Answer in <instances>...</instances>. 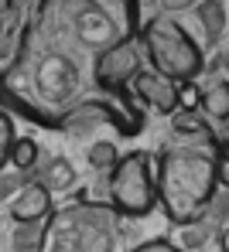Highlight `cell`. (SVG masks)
<instances>
[{
  "mask_svg": "<svg viewBox=\"0 0 229 252\" xmlns=\"http://www.w3.org/2000/svg\"><path fill=\"white\" fill-rule=\"evenodd\" d=\"M17 143V129H14V116L0 106V170L10 164V150Z\"/></svg>",
  "mask_w": 229,
  "mask_h": 252,
  "instance_id": "4fadbf2b",
  "label": "cell"
},
{
  "mask_svg": "<svg viewBox=\"0 0 229 252\" xmlns=\"http://www.w3.org/2000/svg\"><path fill=\"white\" fill-rule=\"evenodd\" d=\"M216 181L219 188H229V150H216Z\"/></svg>",
  "mask_w": 229,
  "mask_h": 252,
  "instance_id": "2e32d148",
  "label": "cell"
},
{
  "mask_svg": "<svg viewBox=\"0 0 229 252\" xmlns=\"http://www.w3.org/2000/svg\"><path fill=\"white\" fill-rule=\"evenodd\" d=\"M140 44H144V55H147L154 72H161L182 85H191L205 65L202 48L175 17H151L140 28Z\"/></svg>",
  "mask_w": 229,
  "mask_h": 252,
  "instance_id": "3957f363",
  "label": "cell"
},
{
  "mask_svg": "<svg viewBox=\"0 0 229 252\" xmlns=\"http://www.w3.org/2000/svg\"><path fill=\"white\" fill-rule=\"evenodd\" d=\"M195 109L202 113V120L209 126H229V82L226 79H216V82L202 85L195 92Z\"/></svg>",
  "mask_w": 229,
  "mask_h": 252,
  "instance_id": "ba28073f",
  "label": "cell"
},
{
  "mask_svg": "<svg viewBox=\"0 0 229 252\" xmlns=\"http://www.w3.org/2000/svg\"><path fill=\"white\" fill-rule=\"evenodd\" d=\"M24 41V28H21V7L17 0H0V62H14L17 48Z\"/></svg>",
  "mask_w": 229,
  "mask_h": 252,
  "instance_id": "9c48e42d",
  "label": "cell"
},
{
  "mask_svg": "<svg viewBox=\"0 0 229 252\" xmlns=\"http://www.w3.org/2000/svg\"><path fill=\"white\" fill-rule=\"evenodd\" d=\"M144 44L140 34L130 38H120V41L106 44L103 51H96L92 58V82L99 92H110V95H120L123 102H130V85L144 72Z\"/></svg>",
  "mask_w": 229,
  "mask_h": 252,
  "instance_id": "5b68a950",
  "label": "cell"
},
{
  "mask_svg": "<svg viewBox=\"0 0 229 252\" xmlns=\"http://www.w3.org/2000/svg\"><path fill=\"white\" fill-rule=\"evenodd\" d=\"M130 95H134L137 102H144L147 109H154L157 116H175L185 106V85L175 82V79H168V75H161V72H154L151 65L134 79Z\"/></svg>",
  "mask_w": 229,
  "mask_h": 252,
  "instance_id": "8992f818",
  "label": "cell"
},
{
  "mask_svg": "<svg viewBox=\"0 0 229 252\" xmlns=\"http://www.w3.org/2000/svg\"><path fill=\"white\" fill-rule=\"evenodd\" d=\"M171 123L182 133V140H212V136H209V123L202 120V113H198L195 106H182V109L171 116Z\"/></svg>",
  "mask_w": 229,
  "mask_h": 252,
  "instance_id": "30bf717a",
  "label": "cell"
},
{
  "mask_svg": "<svg viewBox=\"0 0 229 252\" xmlns=\"http://www.w3.org/2000/svg\"><path fill=\"white\" fill-rule=\"evenodd\" d=\"M106 194L123 218L151 215L157 205V157L147 150L123 154L106 177Z\"/></svg>",
  "mask_w": 229,
  "mask_h": 252,
  "instance_id": "277c9868",
  "label": "cell"
},
{
  "mask_svg": "<svg viewBox=\"0 0 229 252\" xmlns=\"http://www.w3.org/2000/svg\"><path fill=\"white\" fill-rule=\"evenodd\" d=\"M38 252H130L123 249V215L110 201L76 198L41 225Z\"/></svg>",
  "mask_w": 229,
  "mask_h": 252,
  "instance_id": "7a4b0ae2",
  "label": "cell"
},
{
  "mask_svg": "<svg viewBox=\"0 0 229 252\" xmlns=\"http://www.w3.org/2000/svg\"><path fill=\"white\" fill-rule=\"evenodd\" d=\"M219 143H223V150H229V126L223 129V136H219Z\"/></svg>",
  "mask_w": 229,
  "mask_h": 252,
  "instance_id": "ac0fdd59",
  "label": "cell"
},
{
  "mask_svg": "<svg viewBox=\"0 0 229 252\" xmlns=\"http://www.w3.org/2000/svg\"><path fill=\"white\" fill-rule=\"evenodd\" d=\"M216 150L209 143H178L157 157V205L175 225L198 221L216 198Z\"/></svg>",
  "mask_w": 229,
  "mask_h": 252,
  "instance_id": "6da1fadb",
  "label": "cell"
},
{
  "mask_svg": "<svg viewBox=\"0 0 229 252\" xmlns=\"http://www.w3.org/2000/svg\"><path fill=\"white\" fill-rule=\"evenodd\" d=\"M38 157H41L38 140H31V136H17V143H14V150H10V167L21 170V174H28V170H35Z\"/></svg>",
  "mask_w": 229,
  "mask_h": 252,
  "instance_id": "7c38bea8",
  "label": "cell"
},
{
  "mask_svg": "<svg viewBox=\"0 0 229 252\" xmlns=\"http://www.w3.org/2000/svg\"><path fill=\"white\" fill-rule=\"evenodd\" d=\"M7 211H10V218L21 228H41L48 218L55 215V201H51V191H48L41 181H28L24 188L14 191Z\"/></svg>",
  "mask_w": 229,
  "mask_h": 252,
  "instance_id": "52a82bcc",
  "label": "cell"
},
{
  "mask_svg": "<svg viewBox=\"0 0 229 252\" xmlns=\"http://www.w3.org/2000/svg\"><path fill=\"white\" fill-rule=\"evenodd\" d=\"M72 177H76V174H72V167H69L65 160H55V164H51V170H48V174H41V184H45L48 191L55 194L58 188H69V184H72Z\"/></svg>",
  "mask_w": 229,
  "mask_h": 252,
  "instance_id": "5bb4252c",
  "label": "cell"
},
{
  "mask_svg": "<svg viewBox=\"0 0 229 252\" xmlns=\"http://www.w3.org/2000/svg\"><path fill=\"white\" fill-rule=\"evenodd\" d=\"M130 252H185V249L178 242H171V239H147V242L134 246Z\"/></svg>",
  "mask_w": 229,
  "mask_h": 252,
  "instance_id": "9a60e30c",
  "label": "cell"
},
{
  "mask_svg": "<svg viewBox=\"0 0 229 252\" xmlns=\"http://www.w3.org/2000/svg\"><path fill=\"white\" fill-rule=\"evenodd\" d=\"M219 249H223V252H229V225L223 228V232H219Z\"/></svg>",
  "mask_w": 229,
  "mask_h": 252,
  "instance_id": "e0dca14e",
  "label": "cell"
},
{
  "mask_svg": "<svg viewBox=\"0 0 229 252\" xmlns=\"http://www.w3.org/2000/svg\"><path fill=\"white\" fill-rule=\"evenodd\" d=\"M0 252H7V246H3V242H0Z\"/></svg>",
  "mask_w": 229,
  "mask_h": 252,
  "instance_id": "d6986e66",
  "label": "cell"
},
{
  "mask_svg": "<svg viewBox=\"0 0 229 252\" xmlns=\"http://www.w3.org/2000/svg\"><path fill=\"white\" fill-rule=\"evenodd\" d=\"M86 157H89V167L96 170V174H106V177H110V170L116 167V160H120L123 154L113 147V140H96Z\"/></svg>",
  "mask_w": 229,
  "mask_h": 252,
  "instance_id": "8fae6325",
  "label": "cell"
}]
</instances>
